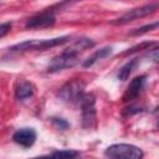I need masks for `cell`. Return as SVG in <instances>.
<instances>
[{"label": "cell", "mask_w": 159, "mask_h": 159, "mask_svg": "<svg viewBox=\"0 0 159 159\" xmlns=\"http://www.w3.org/2000/svg\"><path fill=\"white\" fill-rule=\"evenodd\" d=\"M70 36H61L55 39H45V40H27L21 43H17L9 48L12 52H25V51H45L56 46H60L67 42Z\"/></svg>", "instance_id": "1"}, {"label": "cell", "mask_w": 159, "mask_h": 159, "mask_svg": "<svg viewBox=\"0 0 159 159\" xmlns=\"http://www.w3.org/2000/svg\"><path fill=\"white\" fill-rule=\"evenodd\" d=\"M104 155L108 159H143V150L133 144L118 143L106 148Z\"/></svg>", "instance_id": "2"}, {"label": "cell", "mask_w": 159, "mask_h": 159, "mask_svg": "<svg viewBox=\"0 0 159 159\" xmlns=\"http://www.w3.org/2000/svg\"><path fill=\"white\" fill-rule=\"evenodd\" d=\"M83 94H84V82H82L81 80L68 81L58 91V97L63 102H67L71 104L80 103Z\"/></svg>", "instance_id": "3"}, {"label": "cell", "mask_w": 159, "mask_h": 159, "mask_svg": "<svg viewBox=\"0 0 159 159\" xmlns=\"http://www.w3.org/2000/svg\"><path fill=\"white\" fill-rule=\"evenodd\" d=\"M78 63V53L70 47L65 48L60 55L55 56L47 66V72H57L65 68H71Z\"/></svg>", "instance_id": "4"}, {"label": "cell", "mask_w": 159, "mask_h": 159, "mask_svg": "<svg viewBox=\"0 0 159 159\" xmlns=\"http://www.w3.org/2000/svg\"><path fill=\"white\" fill-rule=\"evenodd\" d=\"M96 99L92 93H84L80 104L82 109V125L86 129H91L96 125Z\"/></svg>", "instance_id": "5"}, {"label": "cell", "mask_w": 159, "mask_h": 159, "mask_svg": "<svg viewBox=\"0 0 159 159\" xmlns=\"http://www.w3.org/2000/svg\"><path fill=\"white\" fill-rule=\"evenodd\" d=\"M158 6H159L158 2H152V4L143 5V6H140V7L132 9V10H129V11H127L125 14H123L122 16H119L118 19L113 20L112 24H114V25H123V24H127V22L138 20V19H142V17H144V16H148V15L153 14V12L158 9Z\"/></svg>", "instance_id": "6"}, {"label": "cell", "mask_w": 159, "mask_h": 159, "mask_svg": "<svg viewBox=\"0 0 159 159\" xmlns=\"http://www.w3.org/2000/svg\"><path fill=\"white\" fill-rule=\"evenodd\" d=\"M56 21L55 14L51 10H46L42 11L40 14H36L34 16H31L30 19H27L26 21V29L30 30H35V29H47L51 27Z\"/></svg>", "instance_id": "7"}, {"label": "cell", "mask_w": 159, "mask_h": 159, "mask_svg": "<svg viewBox=\"0 0 159 159\" xmlns=\"http://www.w3.org/2000/svg\"><path fill=\"white\" fill-rule=\"evenodd\" d=\"M12 140L24 148H30L36 142V132L30 127L20 128L12 134Z\"/></svg>", "instance_id": "8"}, {"label": "cell", "mask_w": 159, "mask_h": 159, "mask_svg": "<svg viewBox=\"0 0 159 159\" xmlns=\"http://www.w3.org/2000/svg\"><path fill=\"white\" fill-rule=\"evenodd\" d=\"M145 81H147V77H145L144 75H143V76L134 77V78L130 81L129 86L127 87V89H125V92H124V94H123V97H122L123 102H129V101L134 99V98L142 92V89L144 88Z\"/></svg>", "instance_id": "9"}, {"label": "cell", "mask_w": 159, "mask_h": 159, "mask_svg": "<svg viewBox=\"0 0 159 159\" xmlns=\"http://www.w3.org/2000/svg\"><path fill=\"white\" fill-rule=\"evenodd\" d=\"M34 94V86L31 82L29 81H21L17 83L16 88H15V96L17 99L24 101L30 98Z\"/></svg>", "instance_id": "10"}, {"label": "cell", "mask_w": 159, "mask_h": 159, "mask_svg": "<svg viewBox=\"0 0 159 159\" xmlns=\"http://www.w3.org/2000/svg\"><path fill=\"white\" fill-rule=\"evenodd\" d=\"M112 51H113V48H112L111 46L102 47V48L97 50L93 55H91V56H89V57L83 62V67H91V66H93L97 61H99V60H102V58H104V57L109 56V55L112 53Z\"/></svg>", "instance_id": "11"}, {"label": "cell", "mask_w": 159, "mask_h": 159, "mask_svg": "<svg viewBox=\"0 0 159 159\" xmlns=\"http://www.w3.org/2000/svg\"><path fill=\"white\" fill-rule=\"evenodd\" d=\"M80 152L77 150H60V152H53L52 154H47V155H41V157H36V158H31V159H71L73 157H78Z\"/></svg>", "instance_id": "12"}, {"label": "cell", "mask_w": 159, "mask_h": 159, "mask_svg": "<svg viewBox=\"0 0 159 159\" xmlns=\"http://www.w3.org/2000/svg\"><path fill=\"white\" fill-rule=\"evenodd\" d=\"M93 46H94V41H92L91 39H87V37H81V39L76 40L72 45H70V48L80 55L84 50H88V48H91Z\"/></svg>", "instance_id": "13"}, {"label": "cell", "mask_w": 159, "mask_h": 159, "mask_svg": "<svg viewBox=\"0 0 159 159\" xmlns=\"http://www.w3.org/2000/svg\"><path fill=\"white\" fill-rule=\"evenodd\" d=\"M137 63H138V58H133V60H129L124 66H122L120 70L118 71V75H117L118 80H120V81H127L128 77H129V75L132 73V71H133L134 67L137 66Z\"/></svg>", "instance_id": "14"}, {"label": "cell", "mask_w": 159, "mask_h": 159, "mask_svg": "<svg viewBox=\"0 0 159 159\" xmlns=\"http://www.w3.org/2000/svg\"><path fill=\"white\" fill-rule=\"evenodd\" d=\"M153 45H157V42H153V41H145V42H142V43H139V45H137V46H133V47L128 48L125 52L122 53V56L130 55V53L137 52V51H139V50H147L148 47H150V46H153Z\"/></svg>", "instance_id": "15"}, {"label": "cell", "mask_w": 159, "mask_h": 159, "mask_svg": "<svg viewBox=\"0 0 159 159\" xmlns=\"http://www.w3.org/2000/svg\"><path fill=\"white\" fill-rule=\"evenodd\" d=\"M158 21H155V22H153V24H148V25H144V26H142V27H139V29H135V30H133L132 32H130V35L132 36H138V35H142V34H145V32H148V31H150V30H154V29H157L158 27Z\"/></svg>", "instance_id": "16"}, {"label": "cell", "mask_w": 159, "mask_h": 159, "mask_svg": "<svg viewBox=\"0 0 159 159\" xmlns=\"http://www.w3.org/2000/svg\"><path fill=\"white\" fill-rule=\"evenodd\" d=\"M51 119V122H52V124L56 127V128H58V129H62V130H65V129H67L68 127H70V124L65 120V119H62V118H57V117H52V118H50Z\"/></svg>", "instance_id": "17"}, {"label": "cell", "mask_w": 159, "mask_h": 159, "mask_svg": "<svg viewBox=\"0 0 159 159\" xmlns=\"http://www.w3.org/2000/svg\"><path fill=\"white\" fill-rule=\"evenodd\" d=\"M142 111H143V109H142V107H139V106H129V107H127V108H124V109L122 111V114H123L124 117H128V116L139 113V112H142Z\"/></svg>", "instance_id": "18"}, {"label": "cell", "mask_w": 159, "mask_h": 159, "mask_svg": "<svg viewBox=\"0 0 159 159\" xmlns=\"http://www.w3.org/2000/svg\"><path fill=\"white\" fill-rule=\"evenodd\" d=\"M10 29H11V22L7 21V22L0 24V37H4L5 35H7Z\"/></svg>", "instance_id": "19"}]
</instances>
